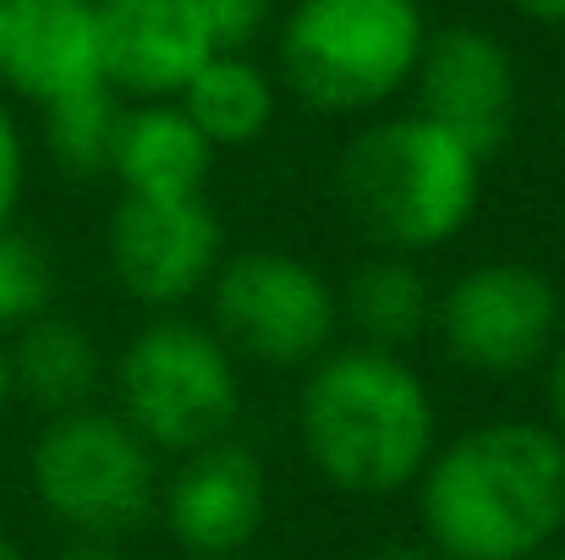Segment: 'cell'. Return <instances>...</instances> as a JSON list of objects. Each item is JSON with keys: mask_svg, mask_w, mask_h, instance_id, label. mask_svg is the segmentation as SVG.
I'll use <instances>...</instances> for the list:
<instances>
[{"mask_svg": "<svg viewBox=\"0 0 565 560\" xmlns=\"http://www.w3.org/2000/svg\"><path fill=\"white\" fill-rule=\"evenodd\" d=\"M417 511L439 560H539L565 533V440L539 418H489L434 445Z\"/></svg>", "mask_w": 565, "mask_h": 560, "instance_id": "6da1fadb", "label": "cell"}, {"mask_svg": "<svg viewBox=\"0 0 565 560\" xmlns=\"http://www.w3.org/2000/svg\"><path fill=\"white\" fill-rule=\"evenodd\" d=\"M297 434L313 473L341 495H401L417 484L439 445V412L401 352L330 347L308 363L297 395Z\"/></svg>", "mask_w": 565, "mask_h": 560, "instance_id": "7a4b0ae2", "label": "cell"}, {"mask_svg": "<svg viewBox=\"0 0 565 560\" xmlns=\"http://www.w3.org/2000/svg\"><path fill=\"white\" fill-rule=\"evenodd\" d=\"M483 166L456 133L428 121L423 110L369 121L341 166L335 192L374 253L423 258L467 231L483 198Z\"/></svg>", "mask_w": 565, "mask_h": 560, "instance_id": "3957f363", "label": "cell"}, {"mask_svg": "<svg viewBox=\"0 0 565 560\" xmlns=\"http://www.w3.org/2000/svg\"><path fill=\"white\" fill-rule=\"evenodd\" d=\"M423 44V0H291L275 61L308 110L374 116L412 88Z\"/></svg>", "mask_w": 565, "mask_h": 560, "instance_id": "277c9868", "label": "cell"}, {"mask_svg": "<svg viewBox=\"0 0 565 560\" xmlns=\"http://www.w3.org/2000/svg\"><path fill=\"white\" fill-rule=\"evenodd\" d=\"M28 478L39 506L77 539H127L160 506V467L138 429L110 406L50 412L33 440Z\"/></svg>", "mask_w": 565, "mask_h": 560, "instance_id": "5b68a950", "label": "cell"}, {"mask_svg": "<svg viewBox=\"0 0 565 560\" xmlns=\"http://www.w3.org/2000/svg\"><path fill=\"white\" fill-rule=\"evenodd\" d=\"M116 395L121 418L154 456H188L231 434L242 412V373L209 325L160 314L127 341L116 363Z\"/></svg>", "mask_w": 565, "mask_h": 560, "instance_id": "8992f818", "label": "cell"}, {"mask_svg": "<svg viewBox=\"0 0 565 560\" xmlns=\"http://www.w3.org/2000/svg\"><path fill=\"white\" fill-rule=\"evenodd\" d=\"M214 336L231 358L258 369H308L335 347L341 297L319 264L286 247H247L220 258L209 281Z\"/></svg>", "mask_w": 565, "mask_h": 560, "instance_id": "52a82bcc", "label": "cell"}, {"mask_svg": "<svg viewBox=\"0 0 565 560\" xmlns=\"http://www.w3.org/2000/svg\"><path fill=\"white\" fill-rule=\"evenodd\" d=\"M434 330L450 363L483 379L539 369L565 330L561 286L527 258H489L461 270L434 297Z\"/></svg>", "mask_w": 565, "mask_h": 560, "instance_id": "ba28073f", "label": "cell"}, {"mask_svg": "<svg viewBox=\"0 0 565 560\" xmlns=\"http://www.w3.org/2000/svg\"><path fill=\"white\" fill-rule=\"evenodd\" d=\"M105 258H110L116 286L132 303L177 308L214 281L225 258L220 214L203 192L198 198H127L121 192V203L110 209Z\"/></svg>", "mask_w": 565, "mask_h": 560, "instance_id": "9c48e42d", "label": "cell"}, {"mask_svg": "<svg viewBox=\"0 0 565 560\" xmlns=\"http://www.w3.org/2000/svg\"><path fill=\"white\" fill-rule=\"evenodd\" d=\"M417 110L428 121H439L445 133H456L478 160H494L516 127V99H522V77H516V55L494 28L478 22H450L434 28L417 72Z\"/></svg>", "mask_w": 565, "mask_h": 560, "instance_id": "30bf717a", "label": "cell"}, {"mask_svg": "<svg viewBox=\"0 0 565 560\" xmlns=\"http://www.w3.org/2000/svg\"><path fill=\"white\" fill-rule=\"evenodd\" d=\"M269 517V473L253 445L220 434L182 456L166 484V528L188 556H247Z\"/></svg>", "mask_w": 565, "mask_h": 560, "instance_id": "8fae6325", "label": "cell"}, {"mask_svg": "<svg viewBox=\"0 0 565 560\" xmlns=\"http://www.w3.org/2000/svg\"><path fill=\"white\" fill-rule=\"evenodd\" d=\"M105 83L121 99H177L220 50L203 0H94Z\"/></svg>", "mask_w": 565, "mask_h": 560, "instance_id": "7c38bea8", "label": "cell"}, {"mask_svg": "<svg viewBox=\"0 0 565 560\" xmlns=\"http://www.w3.org/2000/svg\"><path fill=\"white\" fill-rule=\"evenodd\" d=\"M0 83L33 105L105 83L94 0H6Z\"/></svg>", "mask_w": 565, "mask_h": 560, "instance_id": "4fadbf2b", "label": "cell"}, {"mask_svg": "<svg viewBox=\"0 0 565 560\" xmlns=\"http://www.w3.org/2000/svg\"><path fill=\"white\" fill-rule=\"evenodd\" d=\"M214 166V144L177 99H138L121 110L110 177L127 198H198Z\"/></svg>", "mask_w": 565, "mask_h": 560, "instance_id": "5bb4252c", "label": "cell"}, {"mask_svg": "<svg viewBox=\"0 0 565 560\" xmlns=\"http://www.w3.org/2000/svg\"><path fill=\"white\" fill-rule=\"evenodd\" d=\"M177 105L192 116V127L220 149H253L269 127H275V110H280V88L275 77L242 55V50H214L177 94Z\"/></svg>", "mask_w": 565, "mask_h": 560, "instance_id": "9a60e30c", "label": "cell"}, {"mask_svg": "<svg viewBox=\"0 0 565 560\" xmlns=\"http://www.w3.org/2000/svg\"><path fill=\"white\" fill-rule=\"evenodd\" d=\"M6 352H11V384H17V395H28L44 412L88 406L94 390H99V379H105L99 341L77 319L39 314L33 325L17 330V341Z\"/></svg>", "mask_w": 565, "mask_h": 560, "instance_id": "2e32d148", "label": "cell"}, {"mask_svg": "<svg viewBox=\"0 0 565 560\" xmlns=\"http://www.w3.org/2000/svg\"><path fill=\"white\" fill-rule=\"evenodd\" d=\"M341 319L363 336V347L401 352L434 325V286L417 258L406 253H374L352 270L341 292Z\"/></svg>", "mask_w": 565, "mask_h": 560, "instance_id": "e0dca14e", "label": "cell"}, {"mask_svg": "<svg viewBox=\"0 0 565 560\" xmlns=\"http://www.w3.org/2000/svg\"><path fill=\"white\" fill-rule=\"evenodd\" d=\"M44 110V144H50V160L72 177H99L110 171V155H116V127H121V94L110 83H94V88H77V94H61Z\"/></svg>", "mask_w": 565, "mask_h": 560, "instance_id": "ac0fdd59", "label": "cell"}, {"mask_svg": "<svg viewBox=\"0 0 565 560\" xmlns=\"http://www.w3.org/2000/svg\"><path fill=\"white\" fill-rule=\"evenodd\" d=\"M50 303H55V264H50V253L33 236L0 225V330L33 325L39 314H50Z\"/></svg>", "mask_w": 565, "mask_h": 560, "instance_id": "d6986e66", "label": "cell"}, {"mask_svg": "<svg viewBox=\"0 0 565 560\" xmlns=\"http://www.w3.org/2000/svg\"><path fill=\"white\" fill-rule=\"evenodd\" d=\"M22 187H28V149H22V127H17V116L0 105V225H11V220H17Z\"/></svg>", "mask_w": 565, "mask_h": 560, "instance_id": "ffe728a7", "label": "cell"}, {"mask_svg": "<svg viewBox=\"0 0 565 560\" xmlns=\"http://www.w3.org/2000/svg\"><path fill=\"white\" fill-rule=\"evenodd\" d=\"M544 395H550V429L565 440V330H561V341L550 347V379H544Z\"/></svg>", "mask_w": 565, "mask_h": 560, "instance_id": "44dd1931", "label": "cell"}, {"mask_svg": "<svg viewBox=\"0 0 565 560\" xmlns=\"http://www.w3.org/2000/svg\"><path fill=\"white\" fill-rule=\"evenodd\" d=\"M50 560H127L116 550V539H72L66 550H55Z\"/></svg>", "mask_w": 565, "mask_h": 560, "instance_id": "7402d4cb", "label": "cell"}, {"mask_svg": "<svg viewBox=\"0 0 565 560\" xmlns=\"http://www.w3.org/2000/svg\"><path fill=\"white\" fill-rule=\"evenodd\" d=\"M511 11H522L539 28H561L565 33V0H511Z\"/></svg>", "mask_w": 565, "mask_h": 560, "instance_id": "603a6c76", "label": "cell"}, {"mask_svg": "<svg viewBox=\"0 0 565 560\" xmlns=\"http://www.w3.org/2000/svg\"><path fill=\"white\" fill-rule=\"evenodd\" d=\"M369 560H439L434 550H423V545H379Z\"/></svg>", "mask_w": 565, "mask_h": 560, "instance_id": "cb8c5ba5", "label": "cell"}, {"mask_svg": "<svg viewBox=\"0 0 565 560\" xmlns=\"http://www.w3.org/2000/svg\"><path fill=\"white\" fill-rule=\"evenodd\" d=\"M11 395H17V384H11V352L0 347V412L11 406Z\"/></svg>", "mask_w": 565, "mask_h": 560, "instance_id": "d4e9b609", "label": "cell"}, {"mask_svg": "<svg viewBox=\"0 0 565 560\" xmlns=\"http://www.w3.org/2000/svg\"><path fill=\"white\" fill-rule=\"evenodd\" d=\"M0 560H28V556H22V550H17V539H11L6 528H0Z\"/></svg>", "mask_w": 565, "mask_h": 560, "instance_id": "484cf974", "label": "cell"}, {"mask_svg": "<svg viewBox=\"0 0 565 560\" xmlns=\"http://www.w3.org/2000/svg\"><path fill=\"white\" fill-rule=\"evenodd\" d=\"M539 560H565V545H550V550H544Z\"/></svg>", "mask_w": 565, "mask_h": 560, "instance_id": "4316f807", "label": "cell"}, {"mask_svg": "<svg viewBox=\"0 0 565 560\" xmlns=\"http://www.w3.org/2000/svg\"><path fill=\"white\" fill-rule=\"evenodd\" d=\"M188 560H253V556H188Z\"/></svg>", "mask_w": 565, "mask_h": 560, "instance_id": "83f0119b", "label": "cell"}, {"mask_svg": "<svg viewBox=\"0 0 565 560\" xmlns=\"http://www.w3.org/2000/svg\"><path fill=\"white\" fill-rule=\"evenodd\" d=\"M0 28H6V0H0Z\"/></svg>", "mask_w": 565, "mask_h": 560, "instance_id": "f1b7e54d", "label": "cell"}]
</instances>
